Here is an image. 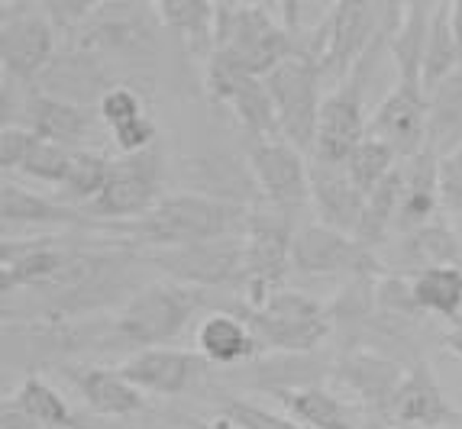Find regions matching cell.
I'll return each mask as SVG.
<instances>
[{
  "mask_svg": "<svg viewBox=\"0 0 462 429\" xmlns=\"http://www.w3.org/2000/svg\"><path fill=\"white\" fill-rule=\"evenodd\" d=\"M249 210L194 191L165 194L146 216L126 223L97 220V236H114L130 242L139 252L175 249V245L210 242L224 236H246Z\"/></svg>",
  "mask_w": 462,
  "mask_h": 429,
  "instance_id": "6da1fadb",
  "label": "cell"
},
{
  "mask_svg": "<svg viewBox=\"0 0 462 429\" xmlns=\"http://www.w3.org/2000/svg\"><path fill=\"white\" fill-rule=\"evenodd\" d=\"M100 352H120L114 316L88 320H4V368L20 375L88 365Z\"/></svg>",
  "mask_w": 462,
  "mask_h": 429,
  "instance_id": "7a4b0ae2",
  "label": "cell"
},
{
  "mask_svg": "<svg viewBox=\"0 0 462 429\" xmlns=\"http://www.w3.org/2000/svg\"><path fill=\"white\" fill-rule=\"evenodd\" d=\"M214 306V297L200 288H188L178 281H149L139 288L114 316L116 339L124 352H143V349H162L175 342L188 330L194 314Z\"/></svg>",
  "mask_w": 462,
  "mask_h": 429,
  "instance_id": "3957f363",
  "label": "cell"
},
{
  "mask_svg": "<svg viewBox=\"0 0 462 429\" xmlns=\"http://www.w3.org/2000/svg\"><path fill=\"white\" fill-rule=\"evenodd\" d=\"M217 310H233L236 316H243L265 352L310 355L320 352L327 339H333L330 306L310 294L288 291V288L265 300L263 306H246L239 297H230V304Z\"/></svg>",
  "mask_w": 462,
  "mask_h": 429,
  "instance_id": "277c9868",
  "label": "cell"
},
{
  "mask_svg": "<svg viewBox=\"0 0 462 429\" xmlns=\"http://www.w3.org/2000/svg\"><path fill=\"white\" fill-rule=\"evenodd\" d=\"M217 4V52L255 78H269L285 59H291V36L278 20L275 4Z\"/></svg>",
  "mask_w": 462,
  "mask_h": 429,
  "instance_id": "5b68a950",
  "label": "cell"
},
{
  "mask_svg": "<svg viewBox=\"0 0 462 429\" xmlns=\"http://www.w3.org/2000/svg\"><path fill=\"white\" fill-rule=\"evenodd\" d=\"M298 216L278 207H253L246 223V275L239 288V300L246 306H263L278 291H285L291 271V242L298 233Z\"/></svg>",
  "mask_w": 462,
  "mask_h": 429,
  "instance_id": "8992f818",
  "label": "cell"
},
{
  "mask_svg": "<svg viewBox=\"0 0 462 429\" xmlns=\"http://www.w3.org/2000/svg\"><path fill=\"white\" fill-rule=\"evenodd\" d=\"M152 271L165 281L188 284L200 291L226 288L239 297L243 275H246V236H224L210 242L175 245V249H152L146 252Z\"/></svg>",
  "mask_w": 462,
  "mask_h": 429,
  "instance_id": "52a82bcc",
  "label": "cell"
},
{
  "mask_svg": "<svg viewBox=\"0 0 462 429\" xmlns=\"http://www.w3.org/2000/svg\"><path fill=\"white\" fill-rule=\"evenodd\" d=\"M275 104L278 116V136L291 142L300 152L314 155L317 146V123H320V107H324V71L320 61L291 55L265 78Z\"/></svg>",
  "mask_w": 462,
  "mask_h": 429,
  "instance_id": "ba28073f",
  "label": "cell"
},
{
  "mask_svg": "<svg viewBox=\"0 0 462 429\" xmlns=\"http://www.w3.org/2000/svg\"><path fill=\"white\" fill-rule=\"evenodd\" d=\"M165 159L162 149L152 146L149 152L120 155L114 159L107 187L100 191L97 200H91L85 214L91 220L104 223H126L146 216L149 210L165 197Z\"/></svg>",
  "mask_w": 462,
  "mask_h": 429,
  "instance_id": "9c48e42d",
  "label": "cell"
},
{
  "mask_svg": "<svg viewBox=\"0 0 462 429\" xmlns=\"http://www.w3.org/2000/svg\"><path fill=\"white\" fill-rule=\"evenodd\" d=\"M59 32L52 30L42 4H0V65L20 85H36L59 55Z\"/></svg>",
  "mask_w": 462,
  "mask_h": 429,
  "instance_id": "30bf717a",
  "label": "cell"
},
{
  "mask_svg": "<svg viewBox=\"0 0 462 429\" xmlns=\"http://www.w3.org/2000/svg\"><path fill=\"white\" fill-rule=\"evenodd\" d=\"M204 85L217 107L230 110V116L249 136V142L278 139V116L265 78L249 75L224 52H214V59L204 65Z\"/></svg>",
  "mask_w": 462,
  "mask_h": 429,
  "instance_id": "8fae6325",
  "label": "cell"
},
{
  "mask_svg": "<svg viewBox=\"0 0 462 429\" xmlns=\"http://www.w3.org/2000/svg\"><path fill=\"white\" fill-rule=\"evenodd\" d=\"M394 4H369V0H337L330 4L327 16V52L320 61L324 85L333 87L346 81L349 71L363 61V55L372 49L378 32L385 30Z\"/></svg>",
  "mask_w": 462,
  "mask_h": 429,
  "instance_id": "7c38bea8",
  "label": "cell"
},
{
  "mask_svg": "<svg viewBox=\"0 0 462 429\" xmlns=\"http://www.w3.org/2000/svg\"><path fill=\"white\" fill-rule=\"evenodd\" d=\"M291 271L304 278L343 275L349 281V278L359 275H382V261H378V252H369L353 236L314 220L300 223L298 233H294Z\"/></svg>",
  "mask_w": 462,
  "mask_h": 429,
  "instance_id": "4fadbf2b",
  "label": "cell"
},
{
  "mask_svg": "<svg viewBox=\"0 0 462 429\" xmlns=\"http://www.w3.org/2000/svg\"><path fill=\"white\" fill-rule=\"evenodd\" d=\"M246 161L259 184V194L269 207L298 216L310 204L308 155L285 139H253L246 146Z\"/></svg>",
  "mask_w": 462,
  "mask_h": 429,
  "instance_id": "5bb4252c",
  "label": "cell"
},
{
  "mask_svg": "<svg viewBox=\"0 0 462 429\" xmlns=\"http://www.w3.org/2000/svg\"><path fill=\"white\" fill-rule=\"evenodd\" d=\"M369 136L382 139L401 161L427 149V85L417 78H394L392 91L369 114Z\"/></svg>",
  "mask_w": 462,
  "mask_h": 429,
  "instance_id": "9a60e30c",
  "label": "cell"
},
{
  "mask_svg": "<svg viewBox=\"0 0 462 429\" xmlns=\"http://www.w3.org/2000/svg\"><path fill=\"white\" fill-rule=\"evenodd\" d=\"M120 371L130 384H136L143 394H152V397H185L194 388L208 381L214 365H210L204 355L194 349H143V352H133L120 361Z\"/></svg>",
  "mask_w": 462,
  "mask_h": 429,
  "instance_id": "2e32d148",
  "label": "cell"
},
{
  "mask_svg": "<svg viewBox=\"0 0 462 429\" xmlns=\"http://www.w3.org/2000/svg\"><path fill=\"white\" fill-rule=\"evenodd\" d=\"M382 426L392 429H462V414L449 404L430 361H414L394 391Z\"/></svg>",
  "mask_w": 462,
  "mask_h": 429,
  "instance_id": "e0dca14e",
  "label": "cell"
},
{
  "mask_svg": "<svg viewBox=\"0 0 462 429\" xmlns=\"http://www.w3.org/2000/svg\"><path fill=\"white\" fill-rule=\"evenodd\" d=\"M378 261H382V275H398V278H414L430 269L462 265L459 233H456L449 216H437V220L420 226V230H411L404 236L388 239L378 249Z\"/></svg>",
  "mask_w": 462,
  "mask_h": 429,
  "instance_id": "ac0fdd59",
  "label": "cell"
},
{
  "mask_svg": "<svg viewBox=\"0 0 462 429\" xmlns=\"http://www.w3.org/2000/svg\"><path fill=\"white\" fill-rule=\"evenodd\" d=\"M408 375V365L378 355L372 349H356V352H339L333 361V381L353 394L356 406L365 420L382 423L392 404L394 391Z\"/></svg>",
  "mask_w": 462,
  "mask_h": 429,
  "instance_id": "d6986e66",
  "label": "cell"
},
{
  "mask_svg": "<svg viewBox=\"0 0 462 429\" xmlns=\"http://www.w3.org/2000/svg\"><path fill=\"white\" fill-rule=\"evenodd\" d=\"M116 85L120 81L114 78V68L97 52L78 42H62L52 65L42 71V78L32 87H39L49 97L78 104V107H97L100 97Z\"/></svg>",
  "mask_w": 462,
  "mask_h": 429,
  "instance_id": "ffe728a7",
  "label": "cell"
},
{
  "mask_svg": "<svg viewBox=\"0 0 462 429\" xmlns=\"http://www.w3.org/2000/svg\"><path fill=\"white\" fill-rule=\"evenodd\" d=\"M20 126L32 130L39 139H49L55 146L71 149V152L94 149V142L107 130L97 107H78V104H69V100L49 97L39 87H30Z\"/></svg>",
  "mask_w": 462,
  "mask_h": 429,
  "instance_id": "44dd1931",
  "label": "cell"
},
{
  "mask_svg": "<svg viewBox=\"0 0 462 429\" xmlns=\"http://www.w3.org/2000/svg\"><path fill=\"white\" fill-rule=\"evenodd\" d=\"M59 375L71 384L85 404L88 414L94 416H143L149 414V397L139 391L136 384H130L124 378L120 368L97 365V361H88V365H71L62 368Z\"/></svg>",
  "mask_w": 462,
  "mask_h": 429,
  "instance_id": "7402d4cb",
  "label": "cell"
},
{
  "mask_svg": "<svg viewBox=\"0 0 462 429\" xmlns=\"http://www.w3.org/2000/svg\"><path fill=\"white\" fill-rule=\"evenodd\" d=\"M181 169H185V181L191 184L194 194L224 200V204H236V207H246V210L263 207L265 204L246 159L210 152V155L185 159Z\"/></svg>",
  "mask_w": 462,
  "mask_h": 429,
  "instance_id": "603a6c76",
  "label": "cell"
},
{
  "mask_svg": "<svg viewBox=\"0 0 462 429\" xmlns=\"http://www.w3.org/2000/svg\"><path fill=\"white\" fill-rule=\"evenodd\" d=\"M0 216H4V230L10 226H42L52 233H97V220L85 210L62 204L59 197H46L16 181L0 184Z\"/></svg>",
  "mask_w": 462,
  "mask_h": 429,
  "instance_id": "cb8c5ba5",
  "label": "cell"
},
{
  "mask_svg": "<svg viewBox=\"0 0 462 429\" xmlns=\"http://www.w3.org/2000/svg\"><path fill=\"white\" fill-rule=\"evenodd\" d=\"M308 175H310V207L317 210V220L324 223V226L346 233V236H356V226H359V216H363L365 207V194L356 187L346 165H337V161H324L310 155Z\"/></svg>",
  "mask_w": 462,
  "mask_h": 429,
  "instance_id": "d4e9b609",
  "label": "cell"
},
{
  "mask_svg": "<svg viewBox=\"0 0 462 429\" xmlns=\"http://www.w3.org/2000/svg\"><path fill=\"white\" fill-rule=\"evenodd\" d=\"M333 361L337 352H310V355H285V352H265L263 359L249 361L239 368V384L263 394L278 391H298V388H317L327 375L333 378Z\"/></svg>",
  "mask_w": 462,
  "mask_h": 429,
  "instance_id": "484cf974",
  "label": "cell"
},
{
  "mask_svg": "<svg viewBox=\"0 0 462 429\" xmlns=\"http://www.w3.org/2000/svg\"><path fill=\"white\" fill-rule=\"evenodd\" d=\"M401 207L394 220V236H404L411 230H420L437 216H443V200H439V155L430 149L417 152L401 165Z\"/></svg>",
  "mask_w": 462,
  "mask_h": 429,
  "instance_id": "4316f807",
  "label": "cell"
},
{
  "mask_svg": "<svg viewBox=\"0 0 462 429\" xmlns=\"http://www.w3.org/2000/svg\"><path fill=\"white\" fill-rule=\"evenodd\" d=\"M194 342H198V352L214 368H243L265 355L263 342L249 330V323L233 310H210L200 320Z\"/></svg>",
  "mask_w": 462,
  "mask_h": 429,
  "instance_id": "83f0119b",
  "label": "cell"
},
{
  "mask_svg": "<svg viewBox=\"0 0 462 429\" xmlns=\"http://www.w3.org/2000/svg\"><path fill=\"white\" fill-rule=\"evenodd\" d=\"M378 278L382 275H359L343 281L337 297L330 300V323H333V342L339 352H356L363 349L365 330L378 310Z\"/></svg>",
  "mask_w": 462,
  "mask_h": 429,
  "instance_id": "f1b7e54d",
  "label": "cell"
},
{
  "mask_svg": "<svg viewBox=\"0 0 462 429\" xmlns=\"http://www.w3.org/2000/svg\"><path fill=\"white\" fill-rule=\"evenodd\" d=\"M155 16L165 30H171L188 55L204 59L208 65L217 52V4L214 0H159L152 4Z\"/></svg>",
  "mask_w": 462,
  "mask_h": 429,
  "instance_id": "f546056e",
  "label": "cell"
},
{
  "mask_svg": "<svg viewBox=\"0 0 462 429\" xmlns=\"http://www.w3.org/2000/svg\"><path fill=\"white\" fill-rule=\"evenodd\" d=\"M278 404L285 406V414L304 429H363L365 416L359 406L346 404L324 384L317 388H298V391H278L272 394Z\"/></svg>",
  "mask_w": 462,
  "mask_h": 429,
  "instance_id": "4dcf8cb0",
  "label": "cell"
},
{
  "mask_svg": "<svg viewBox=\"0 0 462 429\" xmlns=\"http://www.w3.org/2000/svg\"><path fill=\"white\" fill-rule=\"evenodd\" d=\"M462 146V65L427 94V149L439 159Z\"/></svg>",
  "mask_w": 462,
  "mask_h": 429,
  "instance_id": "1f68e13d",
  "label": "cell"
},
{
  "mask_svg": "<svg viewBox=\"0 0 462 429\" xmlns=\"http://www.w3.org/2000/svg\"><path fill=\"white\" fill-rule=\"evenodd\" d=\"M408 281L420 314L449 323V330L462 326V265L420 271Z\"/></svg>",
  "mask_w": 462,
  "mask_h": 429,
  "instance_id": "d6a6232c",
  "label": "cell"
},
{
  "mask_svg": "<svg viewBox=\"0 0 462 429\" xmlns=\"http://www.w3.org/2000/svg\"><path fill=\"white\" fill-rule=\"evenodd\" d=\"M401 165L392 171L385 184H378L375 191L365 197L363 216H359V226H356V242L365 245L369 252H378L382 245L392 239L394 233V220H398V207H401Z\"/></svg>",
  "mask_w": 462,
  "mask_h": 429,
  "instance_id": "836d02e7",
  "label": "cell"
},
{
  "mask_svg": "<svg viewBox=\"0 0 462 429\" xmlns=\"http://www.w3.org/2000/svg\"><path fill=\"white\" fill-rule=\"evenodd\" d=\"M7 397L23 410L26 420H30L36 429H71L75 410H71L69 400L55 391L42 375L20 378L16 391L7 394Z\"/></svg>",
  "mask_w": 462,
  "mask_h": 429,
  "instance_id": "e575fe53",
  "label": "cell"
},
{
  "mask_svg": "<svg viewBox=\"0 0 462 429\" xmlns=\"http://www.w3.org/2000/svg\"><path fill=\"white\" fill-rule=\"evenodd\" d=\"M110 171H114V159L107 152H100V149H78L75 159H71L69 178L59 187V200L85 210L107 187Z\"/></svg>",
  "mask_w": 462,
  "mask_h": 429,
  "instance_id": "d590c367",
  "label": "cell"
},
{
  "mask_svg": "<svg viewBox=\"0 0 462 429\" xmlns=\"http://www.w3.org/2000/svg\"><path fill=\"white\" fill-rule=\"evenodd\" d=\"M462 65V49L453 36V23H449V0H439L433 7L430 20V36H427V52H424V85L427 94L449 78Z\"/></svg>",
  "mask_w": 462,
  "mask_h": 429,
  "instance_id": "8d00e7d4",
  "label": "cell"
},
{
  "mask_svg": "<svg viewBox=\"0 0 462 429\" xmlns=\"http://www.w3.org/2000/svg\"><path fill=\"white\" fill-rule=\"evenodd\" d=\"M398 161H401L398 152H394L388 142L365 136L363 142L353 149V155L346 159V171H349V178L356 181V187L369 197L378 184H385L388 178H392V171L398 169Z\"/></svg>",
  "mask_w": 462,
  "mask_h": 429,
  "instance_id": "74e56055",
  "label": "cell"
},
{
  "mask_svg": "<svg viewBox=\"0 0 462 429\" xmlns=\"http://www.w3.org/2000/svg\"><path fill=\"white\" fill-rule=\"evenodd\" d=\"M217 404H220V416L236 423L239 429H304L288 414H275L269 406L239 397V394H217Z\"/></svg>",
  "mask_w": 462,
  "mask_h": 429,
  "instance_id": "f35d334b",
  "label": "cell"
},
{
  "mask_svg": "<svg viewBox=\"0 0 462 429\" xmlns=\"http://www.w3.org/2000/svg\"><path fill=\"white\" fill-rule=\"evenodd\" d=\"M71 159H75L71 149L55 146V142H49V139H36V146H32V152L26 155L23 169L20 171L30 175V178H36V181H42V184L62 187L65 178H69Z\"/></svg>",
  "mask_w": 462,
  "mask_h": 429,
  "instance_id": "ab89813d",
  "label": "cell"
},
{
  "mask_svg": "<svg viewBox=\"0 0 462 429\" xmlns=\"http://www.w3.org/2000/svg\"><path fill=\"white\" fill-rule=\"evenodd\" d=\"M97 114H100V120H104V126H107V132H110V130H116V126H124V123L146 116V97H143V94H139L136 87H130V85H116V87H110L104 97H100Z\"/></svg>",
  "mask_w": 462,
  "mask_h": 429,
  "instance_id": "60d3db41",
  "label": "cell"
},
{
  "mask_svg": "<svg viewBox=\"0 0 462 429\" xmlns=\"http://www.w3.org/2000/svg\"><path fill=\"white\" fill-rule=\"evenodd\" d=\"M42 14L49 16L52 30L59 32V42H69L78 32L85 30L88 20L97 14V4L94 0H46L42 4Z\"/></svg>",
  "mask_w": 462,
  "mask_h": 429,
  "instance_id": "b9f144b4",
  "label": "cell"
},
{
  "mask_svg": "<svg viewBox=\"0 0 462 429\" xmlns=\"http://www.w3.org/2000/svg\"><path fill=\"white\" fill-rule=\"evenodd\" d=\"M110 142L120 149V155H139L149 152L152 146H159V130H155L152 116H139V120H130L124 126L110 130Z\"/></svg>",
  "mask_w": 462,
  "mask_h": 429,
  "instance_id": "7bdbcfd3",
  "label": "cell"
},
{
  "mask_svg": "<svg viewBox=\"0 0 462 429\" xmlns=\"http://www.w3.org/2000/svg\"><path fill=\"white\" fill-rule=\"evenodd\" d=\"M439 200H443V216L459 220L462 216V146L439 159Z\"/></svg>",
  "mask_w": 462,
  "mask_h": 429,
  "instance_id": "ee69618b",
  "label": "cell"
},
{
  "mask_svg": "<svg viewBox=\"0 0 462 429\" xmlns=\"http://www.w3.org/2000/svg\"><path fill=\"white\" fill-rule=\"evenodd\" d=\"M36 132L26 126H4L0 130V169L4 171H20L26 155L36 146Z\"/></svg>",
  "mask_w": 462,
  "mask_h": 429,
  "instance_id": "f6af8a7d",
  "label": "cell"
},
{
  "mask_svg": "<svg viewBox=\"0 0 462 429\" xmlns=\"http://www.w3.org/2000/svg\"><path fill=\"white\" fill-rule=\"evenodd\" d=\"M71 429H155V420L149 414L124 416V420H116V416H94L81 406V410H75Z\"/></svg>",
  "mask_w": 462,
  "mask_h": 429,
  "instance_id": "bcb514c9",
  "label": "cell"
},
{
  "mask_svg": "<svg viewBox=\"0 0 462 429\" xmlns=\"http://www.w3.org/2000/svg\"><path fill=\"white\" fill-rule=\"evenodd\" d=\"M0 429H36V426L26 420V414L14 400L4 397V404H0Z\"/></svg>",
  "mask_w": 462,
  "mask_h": 429,
  "instance_id": "7dc6e473",
  "label": "cell"
},
{
  "mask_svg": "<svg viewBox=\"0 0 462 429\" xmlns=\"http://www.w3.org/2000/svg\"><path fill=\"white\" fill-rule=\"evenodd\" d=\"M439 345H443L449 355L462 359V326H453V330L443 333V336H439Z\"/></svg>",
  "mask_w": 462,
  "mask_h": 429,
  "instance_id": "c3c4849f",
  "label": "cell"
},
{
  "mask_svg": "<svg viewBox=\"0 0 462 429\" xmlns=\"http://www.w3.org/2000/svg\"><path fill=\"white\" fill-rule=\"evenodd\" d=\"M449 23H453V36L462 49V0H449Z\"/></svg>",
  "mask_w": 462,
  "mask_h": 429,
  "instance_id": "681fc988",
  "label": "cell"
},
{
  "mask_svg": "<svg viewBox=\"0 0 462 429\" xmlns=\"http://www.w3.org/2000/svg\"><path fill=\"white\" fill-rule=\"evenodd\" d=\"M191 429H239L236 423H230L226 416H214V420H188Z\"/></svg>",
  "mask_w": 462,
  "mask_h": 429,
  "instance_id": "f907efd6",
  "label": "cell"
},
{
  "mask_svg": "<svg viewBox=\"0 0 462 429\" xmlns=\"http://www.w3.org/2000/svg\"><path fill=\"white\" fill-rule=\"evenodd\" d=\"M453 226H456V233H459V242H462V216L459 220H453Z\"/></svg>",
  "mask_w": 462,
  "mask_h": 429,
  "instance_id": "816d5d0a",
  "label": "cell"
}]
</instances>
